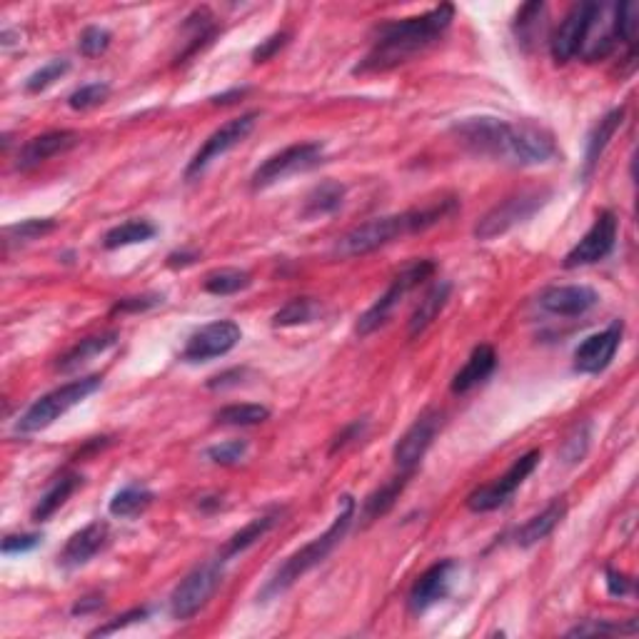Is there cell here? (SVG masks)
Here are the masks:
<instances>
[{
  "label": "cell",
  "mask_w": 639,
  "mask_h": 639,
  "mask_svg": "<svg viewBox=\"0 0 639 639\" xmlns=\"http://www.w3.org/2000/svg\"><path fill=\"white\" fill-rule=\"evenodd\" d=\"M198 260V253H190V250H183V253H173L168 255V265L170 268H188Z\"/></svg>",
  "instance_id": "51"
},
{
  "label": "cell",
  "mask_w": 639,
  "mask_h": 639,
  "mask_svg": "<svg viewBox=\"0 0 639 639\" xmlns=\"http://www.w3.org/2000/svg\"><path fill=\"white\" fill-rule=\"evenodd\" d=\"M542 13H545V3H525L520 10H517L515 18V30L517 38H520L522 45L532 43V38H537L540 33V20Z\"/></svg>",
  "instance_id": "38"
},
{
  "label": "cell",
  "mask_w": 639,
  "mask_h": 639,
  "mask_svg": "<svg viewBox=\"0 0 639 639\" xmlns=\"http://www.w3.org/2000/svg\"><path fill=\"white\" fill-rule=\"evenodd\" d=\"M412 472H405L402 470V475L392 477L390 482H385V485L380 487V490H375L372 495L365 497V502H362L360 507V517L365 525H370V522L380 520L382 515H387V512L395 507L397 497L402 495V490L407 487V482H410Z\"/></svg>",
  "instance_id": "26"
},
{
  "label": "cell",
  "mask_w": 639,
  "mask_h": 639,
  "mask_svg": "<svg viewBox=\"0 0 639 639\" xmlns=\"http://www.w3.org/2000/svg\"><path fill=\"white\" fill-rule=\"evenodd\" d=\"M40 540H43V535H38V532H30V535H8L0 550H3V555H23V552L35 550L40 545Z\"/></svg>",
  "instance_id": "45"
},
{
  "label": "cell",
  "mask_w": 639,
  "mask_h": 639,
  "mask_svg": "<svg viewBox=\"0 0 639 639\" xmlns=\"http://www.w3.org/2000/svg\"><path fill=\"white\" fill-rule=\"evenodd\" d=\"M452 18H455V8L450 3H442L417 18L382 23L375 30L372 50L360 60L355 73H382L407 63L412 55L430 48L450 28Z\"/></svg>",
  "instance_id": "2"
},
{
  "label": "cell",
  "mask_w": 639,
  "mask_h": 639,
  "mask_svg": "<svg viewBox=\"0 0 639 639\" xmlns=\"http://www.w3.org/2000/svg\"><path fill=\"white\" fill-rule=\"evenodd\" d=\"M540 457V450H530L522 457H517L505 475L497 477L490 485L477 487V490L467 497V507H470L472 512H492L497 510V507L505 505V502L520 490L522 482L535 472V467L540 465Z\"/></svg>",
  "instance_id": "10"
},
{
  "label": "cell",
  "mask_w": 639,
  "mask_h": 639,
  "mask_svg": "<svg viewBox=\"0 0 639 639\" xmlns=\"http://www.w3.org/2000/svg\"><path fill=\"white\" fill-rule=\"evenodd\" d=\"M342 200H345V185L335 183V180H325V183H320L318 188H315L313 193L308 195L303 215L305 218H320V215H330V213H335L337 208H340Z\"/></svg>",
  "instance_id": "31"
},
{
  "label": "cell",
  "mask_w": 639,
  "mask_h": 639,
  "mask_svg": "<svg viewBox=\"0 0 639 639\" xmlns=\"http://www.w3.org/2000/svg\"><path fill=\"white\" fill-rule=\"evenodd\" d=\"M322 153H325L322 143L288 145V148L280 150V153L270 155V158L265 160L258 170H255L253 178H250L253 180L250 185H253V190H265L270 188V185L285 180L288 175L313 170L315 165L322 163Z\"/></svg>",
  "instance_id": "9"
},
{
  "label": "cell",
  "mask_w": 639,
  "mask_h": 639,
  "mask_svg": "<svg viewBox=\"0 0 639 639\" xmlns=\"http://www.w3.org/2000/svg\"><path fill=\"white\" fill-rule=\"evenodd\" d=\"M110 95V85L108 83H88L80 85L73 95L68 98V105L73 110H90L95 105L105 103Z\"/></svg>",
  "instance_id": "41"
},
{
  "label": "cell",
  "mask_w": 639,
  "mask_h": 639,
  "mask_svg": "<svg viewBox=\"0 0 639 639\" xmlns=\"http://www.w3.org/2000/svg\"><path fill=\"white\" fill-rule=\"evenodd\" d=\"M320 313V305L315 303L313 298H293L288 305L278 310L273 315V325L275 327H295V325H305Z\"/></svg>",
  "instance_id": "35"
},
{
  "label": "cell",
  "mask_w": 639,
  "mask_h": 639,
  "mask_svg": "<svg viewBox=\"0 0 639 639\" xmlns=\"http://www.w3.org/2000/svg\"><path fill=\"white\" fill-rule=\"evenodd\" d=\"M617 230H620L617 215L612 210H602L595 223H592V228L585 233V238L565 255V268L572 270L605 260L612 253V248H615Z\"/></svg>",
  "instance_id": "13"
},
{
  "label": "cell",
  "mask_w": 639,
  "mask_h": 639,
  "mask_svg": "<svg viewBox=\"0 0 639 639\" xmlns=\"http://www.w3.org/2000/svg\"><path fill=\"white\" fill-rule=\"evenodd\" d=\"M115 342H118V332H105V335L85 337V340H80L78 345L70 347L65 355L58 357V362H55V370H60V372L78 370L83 362H88L90 357H95V355H103V352L110 350Z\"/></svg>",
  "instance_id": "28"
},
{
  "label": "cell",
  "mask_w": 639,
  "mask_h": 639,
  "mask_svg": "<svg viewBox=\"0 0 639 639\" xmlns=\"http://www.w3.org/2000/svg\"><path fill=\"white\" fill-rule=\"evenodd\" d=\"M245 455H248V440H230L208 447V460H213L215 465H238Z\"/></svg>",
  "instance_id": "43"
},
{
  "label": "cell",
  "mask_w": 639,
  "mask_h": 639,
  "mask_svg": "<svg viewBox=\"0 0 639 639\" xmlns=\"http://www.w3.org/2000/svg\"><path fill=\"white\" fill-rule=\"evenodd\" d=\"M78 143H80V135L75 133V130H50V133L35 135V138H30L28 143L18 150L15 170L28 173V170L43 165L45 160L68 153V150H73Z\"/></svg>",
  "instance_id": "18"
},
{
  "label": "cell",
  "mask_w": 639,
  "mask_h": 639,
  "mask_svg": "<svg viewBox=\"0 0 639 639\" xmlns=\"http://www.w3.org/2000/svg\"><path fill=\"white\" fill-rule=\"evenodd\" d=\"M442 425V415L437 410H425L410 427L405 430V435L397 440L395 445V462L400 470L415 472V467L420 465L425 452L430 450L432 440H435L437 430Z\"/></svg>",
  "instance_id": "15"
},
{
  "label": "cell",
  "mask_w": 639,
  "mask_h": 639,
  "mask_svg": "<svg viewBox=\"0 0 639 639\" xmlns=\"http://www.w3.org/2000/svg\"><path fill=\"white\" fill-rule=\"evenodd\" d=\"M365 430H367V420H355V422H352V425H347L345 430H342L340 435H337L335 440H332L330 455H335L337 450H342V447L350 445L352 440H360L362 432H365Z\"/></svg>",
  "instance_id": "48"
},
{
  "label": "cell",
  "mask_w": 639,
  "mask_h": 639,
  "mask_svg": "<svg viewBox=\"0 0 639 639\" xmlns=\"http://www.w3.org/2000/svg\"><path fill=\"white\" fill-rule=\"evenodd\" d=\"M250 283H253V278H250V273H245V270H238V268H220V270H213L210 275H205L203 280V288L205 293L210 295H235L240 293V290H248Z\"/></svg>",
  "instance_id": "32"
},
{
  "label": "cell",
  "mask_w": 639,
  "mask_h": 639,
  "mask_svg": "<svg viewBox=\"0 0 639 639\" xmlns=\"http://www.w3.org/2000/svg\"><path fill=\"white\" fill-rule=\"evenodd\" d=\"M158 228L148 220H125V223L115 225L105 233L103 238V248L105 250H118V248H128V245H138V243H148L150 238H155Z\"/></svg>",
  "instance_id": "30"
},
{
  "label": "cell",
  "mask_w": 639,
  "mask_h": 639,
  "mask_svg": "<svg viewBox=\"0 0 639 639\" xmlns=\"http://www.w3.org/2000/svg\"><path fill=\"white\" fill-rule=\"evenodd\" d=\"M80 480L83 477L78 472H63L58 480H53V485L40 495L38 505L33 507V522H48L68 502V497L78 490Z\"/></svg>",
  "instance_id": "27"
},
{
  "label": "cell",
  "mask_w": 639,
  "mask_h": 639,
  "mask_svg": "<svg viewBox=\"0 0 639 639\" xmlns=\"http://www.w3.org/2000/svg\"><path fill=\"white\" fill-rule=\"evenodd\" d=\"M432 273H435V263H432V260H415V263L407 265L400 275H395L390 288L360 315V320H357V335L365 337L372 335L375 330H380V327L390 320V315L395 313L397 305L402 303V298H405L407 293H412L417 285L425 283Z\"/></svg>",
  "instance_id": "6"
},
{
  "label": "cell",
  "mask_w": 639,
  "mask_h": 639,
  "mask_svg": "<svg viewBox=\"0 0 639 639\" xmlns=\"http://www.w3.org/2000/svg\"><path fill=\"white\" fill-rule=\"evenodd\" d=\"M597 13H600V3L572 5V10L565 15V20H562L560 28L555 30V35L550 40V53L557 65L570 63L575 55H580Z\"/></svg>",
  "instance_id": "12"
},
{
  "label": "cell",
  "mask_w": 639,
  "mask_h": 639,
  "mask_svg": "<svg viewBox=\"0 0 639 639\" xmlns=\"http://www.w3.org/2000/svg\"><path fill=\"white\" fill-rule=\"evenodd\" d=\"M495 367H497L495 347L477 345L475 350H472V355L467 357L465 365H462V370L457 372L455 377H452L450 390L455 392V395H465V392H470L472 387H477L480 382H485L487 377L495 372Z\"/></svg>",
  "instance_id": "21"
},
{
  "label": "cell",
  "mask_w": 639,
  "mask_h": 639,
  "mask_svg": "<svg viewBox=\"0 0 639 639\" xmlns=\"http://www.w3.org/2000/svg\"><path fill=\"white\" fill-rule=\"evenodd\" d=\"M68 70H70L68 60H50V63L40 65L35 73L28 75V80H25V90H28V93H40V90L50 88L55 80L63 78Z\"/></svg>",
  "instance_id": "39"
},
{
  "label": "cell",
  "mask_w": 639,
  "mask_h": 639,
  "mask_svg": "<svg viewBox=\"0 0 639 639\" xmlns=\"http://www.w3.org/2000/svg\"><path fill=\"white\" fill-rule=\"evenodd\" d=\"M600 303L597 290L590 285H555V288L542 290L540 308L560 318H575V315H585Z\"/></svg>",
  "instance_id": "20"
},
{
  "label": "cell",
  "mask_w": 639,
  "mask_h": 639,
  "mask_svg": "<svg viewBox=\"0 0 639 639\" xmlns=\"http://www.w3.org/2000/svg\"><path fill=\"white\" fill-rule=\"evenodd\" d=\"M55 228H58V223L53 218H30L23 220V223L8 225L5 228V245L13 243V240L15 243H30V240H38L43 235L53 233Z\"/></svg>",
  "instance_id": "36"
},
{
  "label": "cell",
  "mask_w": 639,
  "mask_h": 639,
  "mask_svg": "<svg viewBox=\"0 0 639 639\" xmlns=\"http://www.w3.org/2000/svg\"><path fill=\"white\" fill-rule=\"evenodd\" d=\"M100 385H103V377L88 375L55 387L53 392H48V395H43L40 400H35L33 405L23 412V417L18 420L15 430H18L20 435H33V432L45 430V427L53 425L58 417H63L65 412L73 410L75 405H80L85 397L98 392Z\"/></svg>",
  "instance_id": "5"
},
{
  "label": "cell",
  "mask_w": 639,
  "mask_h": 639,
  "mask_svg": "<svg viewBox=\"0 0 639 639\" xmlns=\"http://www.w3.org/2000/svg\"><path fill=\"white\" fill-rule=\"evenodd\" d=\"M452 135L472 155L500 160L517 168L545 165L557 155L555 135L537 123H510L480 115L452 125Z\"/></svg>",
  "instance_id": "1"
},
{
  "label": "cell",
  "mask_w": 639,
  "mask_h": 639,
  "mask_svg": "<svg viewBox=\"0 0 639 639\" xmlns=\"http://www.w3.org/2000/svg\"><path fill=\"white\" fill-rule=\"evenodd\" d=\"M223 572L225 560L218 557V560L203 562L190 575H185V580L170 595V615L175 620H190V617L198 615L223 582Z\"/></svg>",
  "instance_id": "7"
},
{
  "label": "cell",
  "mask_w": 639,
  "mask_h": 639,
  "mask_svg": "<svg viewBox=\"0 0 639 639\" xmlns=\"http://www.w3.org/2000/svg\"><path fill=\"white\" fill-rule=\"evenodd\" d=\"M612 30H615L617 43H627L630 45V53H635V40L639 33V5L637 3L615 5Z\"/></svg>",
  "instance_id": "34"
},
{
  "label": "cell",
  "mask_w": 639,
  "mask_h": 639,
  "mask_svg": "<svg viewBox=\"0 0 639 639\" xmlns=\"http://www.w3.org/2000/svg\"><path fill=\"white\" fill-rule=\"evenodd\" d=\"M248 93V88H235L230 90V93H223V95H215L213 103L215 105H225V103H233V98H243V95Z\"/></svg>",
  "instance_id": "52"
},
{
  "label": "cell",
  "mask_w": 639,
  "mask_h": 639,
  "mask_svg": "<svg viewBox=\"0 0 639 639\" xmlns=\"http://www.w3.org/2000/svg\"><path fill=\"white\" fill-rule=\"evenodd\" d=\"M110 540V527L108 522H90L83 530H78L75 535H70V540L65 542V547L58 555V565L65 570H78V567L88 565L98 552L105 550Z\"/></svg>",
  "instance_id": "19"
},
{
  "label": "cell",
  "mask_w": 639,
  "mask_h": 639,
  "mask_svg": "<svg viewBox=\"0 0 639 639\" xmlns=\"http://www.w3.org/2000/svg\"><path fill=\"white\" fill-rule=\"evenodd\" d=\"M258 118V113H243L240 118H233L225 125H220V128L205 140L203 148L193 155V160H190L188 168H185V180L200 178L213 160H218L220 155H225L228 150H233L235 145L243 143V140L253 133Z\"/></svg>",
  "instance_id": "11"
},
{
  "label": "cell",
  "mask_w": 639,
  "mask_h": 639,
  "mask_svg": "<svg viewBox=\"0 0 639 639\" xmlns=\"http://www.w3.org/2000/svg\"><path fill=\"white\" fill-rule=\"evenodd\" d=\"M455 572V560H442L437 562V565L427 567V570L415 580L410 595H407V610H410V615H425L430 607H435L437 602L445 600V597L450 595Z\"/></svg>",
  "instance_id": "16"
},
{
  "label": "cell",
  "mask_w": 639,
  "mask_h": 639,
  "mask_svg": "<svg viewBox=\"0 0 639 639\" xmlns=\"http://www.w3.org/2000/svg\"><path fill=\"white\" fill-rule=\"evenodd\" d=\"M270 417V410L265 405H253V402H243V405H228L223 410L215 412V420L220 425H230V427H250V425H260Z\"/></svg>",
  "instance_id": "33"
},
{
  "label": "cell",
  "mask_w": 639,
  "mask_h": 639,
  "mask_svg": "<svg viewBox=\"0 0 639 639\" xmlns=\"http://www.w3.org/2000/svg\"><path fill=\"white\" fill-rule=\"evenodd\" d=\"M153 500L155 495L150 490H145L140 485H128L120 492H115L108 505V512L113 517H120V520H133V517L143 515L153 505Z\"/></svg>",
  "instance_id": "29"
},
{
  "label": "cell",
  "mask_w": 639,
  "mask_h": 639,
  "mask_svg": "<svg viewBox=\"0 0 639 639\" xmlns=\"http://www.w3.org/2000/svg\"><path fill=\"white\" fill-rule=\"evenodd\" d=\"M290 33H285V30H280V33H273L270 38H265L263 43L258 45V48L253 50V60L255 63H268L270 58H273L278 50L285 48V43H288Z\"/></svg>",
  "instance_id": "47"
},
{
  "label": "cell",
  "mask_w": 639,
  "mask_h": 639,
  "mask_svg": "<svg viewBox=\"0 0 639 639\" xmlns=\"http://www.w3.org/2000/svg\"><path fill=\"white\" fill-rule=\"evenodd\" d=\"M103 605H105V602H103V597H100V595L83 597V600H80L78 605L73 607V615H90V612L100 610V607H103Z\"/></svg>",
  "instance_id": "50"
},
{
  "label": "cell",
  "mask_w": 639,
  "mask_h": 639,
  "mask_svg": "<svg viewBox=\"0 0 639 639\" xmlns=\"http://www.w3.org/2000/svg\"><path fill=\"white\" fill-rule=\"evenodd\" d=\"M460 208L455 198H445L440 203L425 205V208L405 210V213L397 215H385V218H372L367 223L355 225L352 230H347L345 235H340L332 248V253L337 258H360V255L375 253V250L385 248L392 240L407 238V235L425 233L432 225L442 223L445 218H450L455 210Z\"/></svg>",
  "instance_id": "3"
},
{
  "label": "cell",
  "mask_w": 639,
  "mask_h": 639,
  "mask_svg": "<svg viewBox=\"0 0 639 639\" xmlns=\"http://www.w3.org/2000/svg\"><path fill=\"white\" fill-rule=\"evenodd\" d=\"M565 515H567V502L565 500L550 502V505H547L545 510L540 512V515H535L532 520H527L525 525L517 530V545L532 547V545H537V542H542L545 537H550L552 532H555V527L560 525L562 520H565Z\"/></svg>",
  "instance_id": "22"
},
{
  "label": "cell",
  "mask_w": 639,
  "mask_h": 639,
  "mask_svg": "<svg viewBox=\"0 0 639 639\" xmlns=\"http://www.w3.org/2000/svg\"><path fill=\"white\" fill-rule=\"evenodd\" d=\"M590 440H592V425L590 422H580V425L572 427L570 435L565 437V442H562V460L567 462V465H577V462L585 460L587 450H590Z\"/></svg>",
  "instance_id": "37"
},
{
  "label": "cell",
  "mask_w": 639,
  "mask_h": 639,
  "mask_svg": "<svg viewBox=\"0 0 639 639\" xmlns=\"http://www.w3.org/2000/svg\"><path fill=\"white\" fill-rule=\"evenodd\" d=\"M145 617H148V607H135V610L125 612V615L115 617V622H110V625L98 627V630H93V632H90V637H105V635H113V632L123 630V627L133 625V622H138V620H145Z\"/></svg>",
  "instance_id": "46"
},
{
  "label": "cell",
  "mask_w": 639,
  "mask_h": 639,
  "mask_svg": "<svg viewBox=\"0 0 639 639\" xmlns=\"http://www.w3.org/2000/svg\"><path fill=\"white\" fill-rule=\"evenodd\" d=\"M622 123H625V108H615V110H610V113H607L605 118H602L600 123L595 125V130H592L590 138H587L585 178H590L592 170L597 168V163H600L602 153H605V150H607V145H610V140L615 138L617 130L622 128Z\"/></svg>",
  "instance_id": "24"
},
{
  "label": "cell",
  "mask_w": 639,
  "mask_h": 639,
  "mask_svg": "<svg viewBox=\"0 0 639 639\" xmlns=\"http://www.w3.org/2000/svg\"><path fill=\"white\" fill-rule=\"evenodd\" d=\"M607 592H610L612 597H625L632 592V580L627 575H622V572H615L610 567L607 570Z\"/></svg>",
  "instance_id": "49"
},
{
  "label": "cell",
  "mask_w": 639,
  "mask_h": 639,
  "mask_svg": "<svg viewBox=\"0 0 639 639\" xmlns=\"http://www.w3.org/2000/svg\"><path fill=\"white\" fill-rule=\"evenodd\" d=\"M280 517H283V510H270L265 512V515L255 517V520H250L248 525L243 527V530L235 532L233 537H230L228 542H225L223 552H220V557H223L225 562L233 560L235 555H240V552H245L248 547H253L255 542L263 540L265 535H268L270 530H273L275 525L280 522Z\"/></svg>",
  "instance_id": "23"
},
{
  "label": "cell",
  "mask_w": 639,
  "mask_h": 639,
  "mask_svg": "<svg viewBox=\"0 0 639 639\" xmlns=\"http://www.w3.org/2000/svg\"><path fill=\"white\" fill-rule=\"evenodd\" d=\"M243 337L238 322L233 320H218L210 322V325L200 327L198 332H193L188 340V345L183 347V360L185 362H208L215 357H223L233 350L235 345Z\"/></svg>",
  "instance_id": "14"
},
{
  "label": "cell",
  "mask_w": 639,
  "mask_h": 639,
  "mask_svg": "<svg viewBox=\"0 0 639 639\" xmlns=\"http://www.w3.org/2000/svg\"><path fill=\"white\" fill-rule=\"evenodd\" d=\"M163 295L158 293H145V295H133V298H123L113 305V315L118 313H145V310H153L158 305H163Z\"/></svg>",
  "instance_id": "44"
},
{
  "label": "cell",
  "mask_w": 639,
  "mask_h": 639,
  "mask_svg": "<svg viewBox=\"0 0 639 639\" xmlns=\"http://www.w3.org/2000/svg\"><path fill=\"white\" fill-rule=\"evenodd\" d=\"M450 293H452V285L447 283V280H440V283L432 285V288L425 293V298L420 300L415 313H412L410 325H407V335L410 337L422 335V332H425L427 327L437 320V315L442 313V308H445L447 300H450Z\"/></svg>",
  "instance_id": "25"
},
{
  "label": "cell",
  "mask_w": 639,
  "mask_h": 639,
  "mask_svg": "<svg viewBox=\"0 0 639 639\" xmlns=\"http://www.w3.org/2000/svg\"><path fill=\"white\" fill-rule=\"evenodd\" d=\"M637 632V620H632L630 625H617V622L607 620H585L582 625L572 627L567 632V637H597V635H635Z\"/></svg>",
  "instance_id": "40"
},
{
  "label": "cell",
  "mask_w": 639,
  "mask_h": 639,
  "mask_svg": "<svg viewBox=\"0 0 639 639\" xmlns=\"http://www.w3.org/2000/svg\"><path fill=\"white\" fill-rule=\"evenodd\" d=\"M622 332H625V322L615 320L607 330L587 337L575 350V370L582 375H600L602 370H607L620 350Z\"/></svg>",
  "instance_id": "17"
},
{
  "label": "cell",
  "mask_w": 639,
  "mask_h": 639,
  "mask_svg": "<svg viewBox=\"0 0 639 639\" xmlns=\"http://www.w3.org/2000/svg\"><path fill=\"white\" fill-rule=\"evenodd\" d=\"M547 198H550V193H545V190H527V193L502 200L490 213L482 215L480 223L475 225V238L485 240V243L487 240L500 238V235H505L515 225L530 220L547 203Z\"/></svg>",
  "instance_id": "8"
},
{
  "label": "cell",
  "mask_w": 639,
  "mask_h": 639,
  "mask_svg": "<svg viewBox=\"0 0 639 639\" xmlns=\"http://www.w3.org/2000/svg\"><path fill=\"white\" fill-rule=\"evenodd\" d=\"M110 40H113L110 30L100 28V25H90V28H85L83 33H80L78 48H80V53L85 55V58H95V55H100L108 50Z\"/></svg>",
  "instance_id": "42"
},
{
  "label": "cell",
  "mask_w": 639,
  "mask_h": 639,
  "mask_svg": "<svg viewBox=\"0 0 639 639\" xmlns=\"http://www.w3.org/2000/svg\"><path fill=\"white\" fill-rule=\"evenodd\" d=\"M355 510H357L355 500H352L350 495L342 497L340 507H337V517L332 520V525L327 527L320 537H315L313 542H308V545L300 547L298 552H293V555H290L288 560L278 567V572L270 577L268 585H265L263 592L258 595V600L263 597V602H268L273 600V597L283 595V592H288L290 587L300 580V577L308 575V572L313 570V567H318L322 560H327V555L340 545V540L347 535V530H350L352 520H355Z\"/></svg>",
  "instance_id": "4"
}]
</instances>
